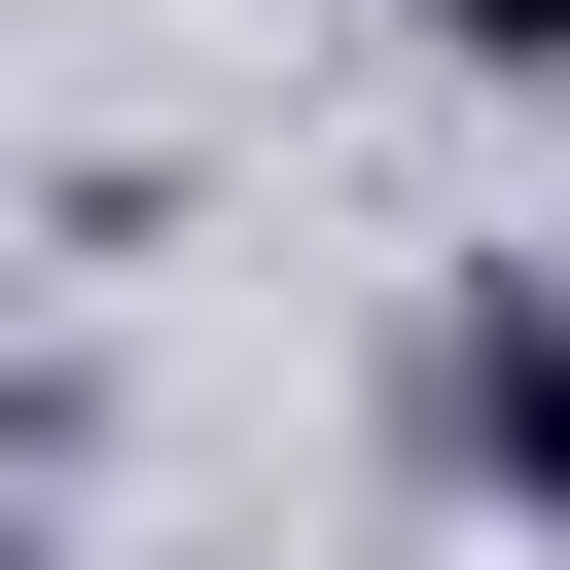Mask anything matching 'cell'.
Wrapping results in <instances>:
<instances>
[{
  "mask_svg": "<svg viewBox=\"0 0 570 570\" xmlns=\"http://www.w3.org/2000/svg\"><path fill=\"white\" fill-rule=\"evenodd\" d=\"M428 428H463V499L570 534V285H463V321H428Z\"/></svg>",
  "mask_w": 570,
  "mask_h": 570,
  "instance_id": "6da1fadb",
  "label": "cell"
},
{
  "mask_svg": "<svg viewBox=\"0 0 570 570\" xmlns=\"http://www.w3.org/2000/svg\"><path fill=\"white\" fill-rule=\"evenodd\" d=\"M428 71H499V107H570V0H392Z\"/></svg>",
  "mask_w": 570,
  "mask_h": 570,
  "instance_id": "7a4b0ae2",
  "label": "cell"
},
{
  "mask_svg": "<svg viewBox=\"0 0 570 570\" xmlns=\"http://www.w3.org/2000/svg\"><path fill=\"white\" fill-rule=\"evenodd\" d=\"M0 570H71V534H36V499H0Z\"/></svg>",
  "mask_w": 570,
  "mask_h": 570,
  "instance_id": "3957f363",
  "label": "cell"
}]
</instances>
